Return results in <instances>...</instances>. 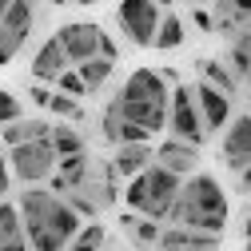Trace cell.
Masks as SVG:
<instances>
[{
    "instance_id": "obj_1",
    "label": "cell",
    "mask_w": 251,
    "mask_h": 251,
    "mask_svg": "<svg viewBox=\"0 0 251 251\" xmlns=\"http://www.w3.org/2000/svg\"><path fill=\"white\" fill-rule=\"evenodd\" d=\"M16 211L24 219V235H28L32 251H64L76 239V231L84 227V219L68 207V200L56 196L52 187H40V183L20 192Z\"/></svg>"
},
{
    "instance_id": "obj_2",
    "label": "cell",
    "mask_w": 251,
    "mask_h": 251,
    "mask_svg": "<svg viewBox=\"0 0 251 251\" xmlns=\"http://www.w3.org/2000/svg\"><path fill=\"white\" fill-rule=\"evenodd\" d=\"M168 219L179 224V227H192V231L224 235V227H227V196L219 187V179L207 176V172L187 176L176 203H172V211H168Z\"/></svg>"
},
{
    "instance_id": "obj_3",
    "label": "cell",
    "mask_w": 251,
    "mask_h": 251,
    "mask_svg": "<svg viewBox=\"0 0 251 251\" xmlns=\"http://www.w3.org/2000/svg\"><path fill=\"white\" fill-rule=\"evenodd\" d=\"M168 100H172V88H168L164 72L136 68L124 80L120 96L112 104L128 124H140L148 136H160V128H168Z\"/></svg>"
},
{
    "instance_id": "obj_4",
    "label": "cell",
    "mask_w": 251,
    "mask_h": 251,
    "mask_svg": "<svg viewBox=\"0 0 251 251\" xmlns=\"http://www.w3.org/2000/svg\"><path fill=\"white\" fill-rule=\"evenodd\" d=\"M179 187H183L179 176H172L160 164H151V168H144L140 176H132L128 183H124L120 196H124V203H128V211L160 224V219H168V211H172V203L179 196Z\"/></svg>"
},
{
    "instance_id": "obj_5",
    "label": "cell",
    "mask_w": 251,
    "mask_h": 251,
    "mask_svg": "<svg viewBox=\"0 0 251 251\" xmlns=\"http://www.w3.org/2000/svg\"><path fill=\"white\" fill-rule=\"evenodd\" d=\"M56 40L64 44V56H68V64H84V60H92V56L116 60V44L104 36V28H100V24H92V20H76V24H64V28L56 32Z\"/></svg>"
},
{
    "instance_id": "obj_6",
    "label": "cell",
    "mask_w": 251,
    "mask_h": 251,
    "mask_svg": "<svg viewBox=\"0 0 251 251\" xmlns=\"http://www.w3.org/2000/svg\"><path fill=\"white\" fill-rule=\"evenodd\" d=\"M56 164L60 155L52 148V140H32V144H20V148H8V168L20 183H44L56 176Z\"/></svg>"
},
{
    "instance_id": "obj_7",
    "label": "cell",
    "mask_w": 251,
    "mask_h": 251,
    "mask_svg": "<svg viewBox=\"0 0 251 251\" xmlns=\"http://www.w3.org/2000/svg\"><path fill=\"white\" fill-rule=\"evenodd\" d=\"M168 132L172 140H183V144H192L200 148L203 144V120H200V108H196V92L187 88V84H176L172 88V100H168Z\"/></svg>"
},
{
    "instance_id": "obj_8",
    "label": "cell",
    "mask_w": 251,
    "mask_h": 251,
    "mask_svg": "<svg viewBox=\"0 0 251 251\" xmlns=\"http://www.w3.org/2000/svg\"><path fill=\"white\" fill-rule=\"evenodd\" d=\"M116 20H120V32L136 48H151L155 28H160V8H155L151 0H120L116 4Z\"/></svg>"
},
{
    "instance_id": "obj_9",
    "label": "cell",
    "mask_w": 251,
    "mask_h": 251,
    "mask_svg": "<svg viewBox=\"0 0 251 251\" xmlns=\"http://www.w3.org/2000/svg\"><path fill=\"white\" fill-rule=\"evenodd\" d=\"M155 155H151V164H160V168H168L172 176H179V179H187V176H196V164H200V148H192V144H183V140H160V148H151Z\"/></svg>"
},
{
    "instance_id": "obj_10",
    "label": "cell",
    "mask_w": 251,
    "mask_h": 251,
    "mask_svg": "<svg viewBox=\"0 0 251 251\" xmlns=\"http://www.w3.org/2000/svg\"><path fill=\"white\" fill-rule=\"evenodd\" d=\"M224 164L231 172H243L251 164V116H231L224 136Z\"/></svg>"
},
{
    "instance_id": "obj_11",
    "label": "cell",
    "mask_w": 251,
    "mask_h": 251,
    "mask_svg": "<svg viewBox=\"0 0 251 251\" xmlns=\"http://www.w3.org/2000/svg\"><path fill=\"white\" fill-rule=\"evenodd\" d=\"M196 108H200V120H203V132H219L224 124H231V96H224L211 84L196 88Z\"/></svg>"
},
{
    "instance_id": "obj_12",
    "label": "cell",
    "mask_w": 251,
    "mask_h": 251,
    "mask_svg": "<svg viewBox=\"0 0 251 251\" xmlns=\"http://www.w3.org/2000/svg\"><path fill=\"white\" fill-rule=\"evenodd\" d=\"M219 247V235H207V231H192V227H168L160 231V251H215Z\"/></svg>"
},
{
    "instance_id": "obj_13",
    "label": "cell",
    "mask_w": 251,
    "mask_h": 251,
    "mask_svg": "<svg viewBox=\"0 0 251 251\" xmlns=\"http://www.w3.org/2000/svg\"><path fill=\"white\" fill-rule=\"evenodd\" d=\"M88 172H92V160L80 151V155H64V160L56 164V176H52V192L56 196H68V192H76V187H84V179H88Z\"/></svg>"
},
{
    "instance_id": "obj_14",
    "label": "cell",
    "mask_w": 251,
    "mask_h": 251,
    "mask_svg": "<svg viewBox=\"0 0 251 251\" xmlns=\"http://www.w3.org/2000/svg\"><path fill=\"white\" fill-rule=\"evenodd\" d=\"M151 144H116V155H112V172L128 183L132 176H140L144 168H151Z\"/></svg>"
},
{
    "instance_id": "obj_15",
    "label": "cell",
    "mask_w": 251,
    "mask_h": 251,
    "mask_svg": "<svg viewBox=\"0 0 251 251\" xmlns=\"http://www.w3.org/2000/svg\"><path fill=\"white\" fill-rule=\"evenodd\" d=\"M68 68V56H64V44H60L56 36L52 40H44L40 44V52L32 56V76L40 80V84H48V80H60V72Z\"/></svg>"
},
{
    "instance_id": "obj_16",
    "label": "cell",
    "mask_w": 251,
    "mask_h": 251,
    "mask_svg": "<svg viewBox=\"0 0 251 251\" xmlns=\"http://www.w3.org/2000/svg\"><path fill=\"white\" fill-rule=\"evenodd\" d=\"M0 251H32L24 235V219L8 200H0Z\"/></svg>"
},
{
    "instance_id": "obj_17",
    "label": "cell",
    "mask_w": 251,
    "mask_h": 251,
    "mask_svg": "<svg viewBox=\"0 0 251 251\" xmlns=\"http://www.w3.org/2000/svg\"><path fill=\"white\" fill-rule=\"evenodd\" d=\"M52 136V124H44V120H32V124H24V120H16V124H4V148H20V144H32V140H48Z\"/></svg>"
},
{
    "instance_id": "obj_18",
    "label": "cell",
    "mask_w": 251,
    "mask_h": 251,
    "mask_svg": "<svg viewBox=\"0 0 251 251\" xmlns=\"http://www.w3.org/2000/svg\"><path fill=\"white\" fill-rule=\"evenodd\" d=\"M0 24L12 28L16 36H24V40H28V32H32V24H36V4H32V0H12L8 12L0 16Z\"/></svg>"
},
{
    "instance_id": "obj_19",
    "label": "cell",
    "mask_w": 251,
    "mask_h": 251,
    "mask_svg": "<svg viewBox=\"0 0 251 251\" xmlns=\"http://www.w3.org/2000/svg\"><path fill=\"white\" fill-rule=\"evenodd\" d=\"M179 44H183V20H179L176 12H164V16H160V28H155L151 48L172 52V48H179Z\"/></svg>"
},
{
    "instance_id": "obj_20",
    "label": "cell",
    "mask_w": 251,
    "mask_h": 251,
    "mask_svg": "<svg viewBox=\"0 0 251 251\" xmlns=\"http://www.w3.org/2000/svg\"><path fill=\"white\" fill-rule=\"evenodd\" d=\"M112 68H116V60H104V56H92V60H84V64H76V72H80V80H84L88 92L104 88L108 76H112Z\"/></svg>"
},
{
    "instance_id": "obj_21",
    "label": "cell",
    "mask_w": 251,
    "mask_h": 251,
    "mask_svg": "<svg viewBox=\"0 0 251 251\" xmlns=\"http://www.w3.org/2000/svg\"><path fill=\"white\" fill-rule=\"evenodd\" d=\"M200 72H203V84L219 88L224 96H231V92H239V80H235V72H231L227 64H219V60H203V64H200Z\"/></svg>"
},
{
    "instance_id": "obj_22",
    "label": "cell",
    "mask_w": 251,
    "mask_h": 251,
    "mask_svg": "<svg viewBox=\"0 0 251 251\" xmlns=\"http://www.w3.org/2000/svg\"><path fill=\"white\" fill-rule=\"evenodd\" d=\"M48 140H52V148H56L60 160H64V155H80V151H84V136H80L76 128H68V124H56Z\"/></svg>"
},
{
    "instance_id": "obj_23",
    "label": "cell",
    "mask_w": 251,
    "mask_h": 251,
    "mask_svg": "<svg viewBox=\"0 0 251 251\" xmlns=\"http://www.w3.org/2000/svg\"><path fill=\"white\" fill-rule=\"evenodd\" d=\"M104 239H108V235H104V227L96 224V219H92V224H84V227L76 231V239H72L64 251H100V247H104Z\"/></svg>"
},
{
    "instance_id": "obj_24",
    "label": "cell",
    "mask_w": 251,
    "mask_h": 251,
    "mask_svg": "<svg viewBox=\"0 0 251 251\" xmlns=\"http://www.w3.org/2000/svg\"><path fill=\"white\" fill-rule=\"evenodd\" d=\"M128 235H132L140 247H160V224H155V219L136 215V219H132V227H128Z\"/></svg>"
},
{
    "instance_id": "obj_25",
    "label": "cell",
    "mask_w": 251,
    "mask_h": 251,
    "mask_svg": "<svg viewBox=\"0 0 251 251\" xmlns=\"http://www.w3.org/2000/svg\"><path fill=\"white\" fill-rule=\"evenodd\" d=\"M48 112H52V116H64V120H84V108H80V100L64 96V92H52Z\"/></svg>"
},
{
    "instance_id": "obj_26",
    "label": "cell",
    "mask_w": 251,
    "mask_h": 251,
    "mask_svg": "<svg viewBox=\"0 0 251 251\" xmlns=\"http://www.w3.org/2000/svg\"><path fill=\"white\" fill-rule=\"evenodd\" d=\"M16 120H24L20 96H16V92H8V88H0V124H16Z\"/></svg>"
},
{
    "instance_id": "obj_27",
    "label": "cell",
    "mask_w": 251,
    "mask_h": 251,
    "mask_svg": "<svg viewBox=\"0 0 251 251\" xmlns=\"http://www.w3.org/2000/svg\"><path fill=\"white\" fill-rule=\"evenodd\" d=\"M20 48H24V36H16L12 28H4V24H0V68H4V64H12Z\"/></svg>"
},
{
    "instance_id": "obj_28",
    "label": "cell",
    "mask_w": 251,
    "mask_h": 251,
    "mask_svg": "<svg viewBox=\"0 0 251 251\" xmlns=\"http://www.w3.org/2000/svg\"><path fill=\"white\" fill-rule=\"evenodd\" d=\"M56 92H64V96H72V100L88 96V88H84V80H80V72H76V68H64V72H60V80H56Z\"/></svg>"
},
{
    "instance_id": "obj_29",
    "label": "cell",
    "mask_w": 251,
    "mask_h": 251,
    "mask_svg": "<svg viewBox=\"0 0 251 251\" xmlns=\"http://www.w3.org/2000/svg\"><path fill=\"white\" fill-rule=\"evenodd\" d=\"M116 144H151V136L140 128V124H128L120 116V132H116Z\"/></svg>"
},
{
    "instance_id": "obj_30",
    "label": "cell",
    "mask_w": 251,
    "mask_h": 251,
    "mask_svg": "<svg viewBox=\"0 0 251 251\" xmlns=\"http://www.w3.org/2000/svg\"><path fill=\"white\" fill-rule=\"evenodd\" d=\"M8 187H12V168H8V155L0 151V200L8 196Z\"/></svg>"
},
{
    "instance_id": "obj_31",
    "label": "cell",
    "mask_w": 251,
    "mask_h": 251,
    "mask_svg": "<svg viewBox=\"0 0 251 251\" xmlns=\"http://www.w3.org/2000/svg\"><path fill=\"white\" fill-rule=\"evenodd\" d=\"M227 4H231L235 20H251V0H227Z\"/></svg>"
},
{
    "instance_id": "obj_32",
    "label": "cell",
    "mask_w": 251,
    "mask_h": 251,
    "mask_svg": "<svg viewBox=\"0 0 251 251\" xmlns=\"http://www.w3.org/2000/svg\"><path fill=\"white\" fill-rule=\"evenodd\" d=\"M48 100H52V92H48V88H44V84H36V88H32V104H36V108H44V112H48Z\"/></svg>"
},
{
    "instance_id": "obj_33",
    "label": "cell",
    "mask_w": 251,
    "mask_h": 251,
    "mask_svg": "<svg viewBox=\"0 0 251 251\" xmlns=\"http://www.w3.org/2000/svg\"><path fill=\"white\" fill-rule=\"evenodd\" d=\"M196 28H203V32H215V20L207 12H196Z\"/></svg>"
},
{
    "instance_id": "obj_34",
    "label": "cell",
    "mask_w": 251,
    "mask_h": 251,
    "mask_svg": "<svg viewBox=\"0 0 251 251\" xmlns=\"http://www.w3.org/2000/svg\"><path fill=\"white\" fill-rule=\"evenodd\" d=\"M239 187H243V192H251V164L239 172Z\"/></svg>"
},
{
    "instance_id": "obj_35",
    "label": "cell",
    "mask_w": 251,
    "mask_h": 251,
    "mask_svg": "<svg viewBox=\"0 0 251 251\" xmlns=\"http://www.w3.org/2000/svg\"><path fill=\"white\" fill-rule=\"evenodd\" d=\"M243 239H251V215L243 219Z\"/></svg>"
},
{
    "instance_id": "obj_36",
    "label": "cell",
    "mask_w": 251,
    "mask_h": 251,
    "mask_svg": "<svg viewBox=\"0 0 251 251\" xmlns=\"http://www.w3.org/2000/svg\"><path fill=\"white\" fill-rule=\"evenodd\" d=\"M72 4H84V8H92V4H100V0H72Z\"/></svg>"
},
{
    "instance_id": "obj_37",
    "label": "cell",
    "mask_w": 251,
    "mask_h": 251,
    "mask_svg": "<svg viewBox=\"0 0 251 251\" xmlns=\"http://www.w3.org/2000/svg\"><path fill=\"white\" fill-rule=\"evenodd\" d=\"M8 4H12V0H0V16H4V12H8Z\"/></svg>"
},
{
    "instance_id": "obj_38",
    "label": "cell",
    "mask_w": 251,
    "mask_h": 251,
    "mask_svg": "<svg viewBox=\"0 0 251 251\" xmlns=\"http://www.w3.org/2000/svg\"><path fill=\"white\" fill-rule=\"evenodd\" d=\"M48 4H56V8H64V4H68V0H48Z\"/></svg>"
},
{
    "instance_id": "obj_39",
    "label": "cell",
    "mask_w": 251,
    "mask_h": 251,
    "mask_svg": "<svg viewBox=\"0 0 251 251\" xmlns=\"http://www.w3.org/2000/svg\"><path fill=\"white\" fill-rule=\"evenodd\" d=\"M151 4H160V8H168V4H172V0H151Z\"/></svg>"
},
{
    "instance_id": "obj_40",
    "label": "cell",
    "mask_w": 251,
    "mask_h": 251,
    "mask_svg": "<svg viewBox=\"0 0 251 251\" xmlns=\"http://www.w3.org/2000/svg\"><path fill=\"white\" fill-rule=\"evenodd\" d=\"M243 80H247V96H251V72H247V76H243Z\"/></svg>"
},
{
    "instance_id": "obj_41",
    "label": "cell",
    "mask_w": 251,
    "mask_h": 251,
    "mask_svg": "<svg viewBox=\"0 0 251 251\" xmlns=\"http://www.w3.org/2000/svg\"><path fill=\"white\" fill-rule=\"evenodd\" d=\"M200 4H215V0H200Z\"/></svg>"
},
{
    "instance_id": "obj_42",
    "label": "cell",
    "mask_w": 251,
    "mask_h": 251,
    "mask_svg": "<svg viewBox=\"0 0 251 251\" xmlns=\"http://www.w3.org/2000/svg\"><path fill=\"white\" fill-rule=\"evenodd\" d=\"M243 251H251V239H247V247H243Z\"/></svg>"
}]
</instances>
